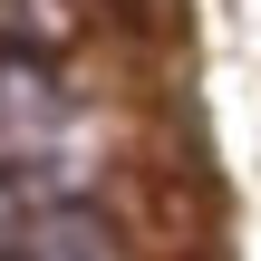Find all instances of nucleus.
Here are the masks:
<instances>
[{"label":"nucleus","instance_id":"obj_2","mask_svg":"<svg viewBox=\"0 0 261 261\" xmlns=\"http://www.w3.org/2000/svg\"><path fill=\"white\" fill-rule=\"evenodd\" d=\"M10 261H116V252H107V223H87V213H39Z\"/></svg>","mask_w":261,"mask_h":261},{"label":"nucleus","instance_id":"obj_1","mask_svg":"<svg viewBox=\"0 0 261 261\" xmlns=\"http://www.w3.org/2000/svg\"><path fill=\"white\" fill-rule=\"evenodd\" d=\"M48 136H58V87L39 68H0V165L48 155Z\"/></svg>","mask_w":261,"mask_h":261}]
</instances>
